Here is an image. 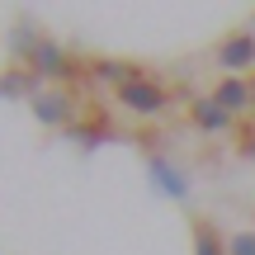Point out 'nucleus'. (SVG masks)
Returning <instances> with one entry per match:
<instances>
[{"instance_id": "nucleus-10", "label": "nucleus", "mask_w": 255, "mask_h": 255, "mask_svg": "<svg viewBox=\"0 0 255 255\" xmlns=\"http://www.w3.org/2000/svg\"><path fill=\"white\" fill-rule=\"evenodd\" d=\"M251 90H255V81H251Z\"/></svg>"}, {"instance_id": "nucleus-3", "label": "nucleus", "mask_w": 255, "mask_h": 255, "mask_svg": "<svg viewBox=\"0 0 255 255\" xmlns=\"http://www.w3.org/2000/svg\"><path fill=\"white\" fill-rule=\"evenodd\" d=\"M255 62V38H232L227 47H222V66H232V71H237V66H251Z\"/></svg>"}, {"instance_id": "nucleus-8", "label": "nucleus", "mask_w": 255, "mask_h": 255, "mask_svg": "<svg viewBox=\"0 0 255 255\" xmlns=\"http://www.w3.org/2000/svg\"><path fill=\"white\" fill-rule=\"evenodd\" d=\"M38 119H47V123L66 119V100L62 95H43V100H38Z\"/></svg>"}, {"instance_id": "nucleus-4", "label": "nucleus", "mask_w": 255, "mask_h": 255, "mask_svg": "<svg viewBox=\"0 0 255 255\" xmlns=\"http://www.w3.org/2000/svg\"><path fill=\"white\" fill-rule=\"evenodd\" d=\"M194 119H199V128H208V132H218V128H227V123H232V114L222 109L218 100H199V104H194Z\"/></svg>"}, {"instance_id": "nucleus-9", "label": "nucleus", "mask_w": 255, "mask_h": 255, "mask_svg": "<svg viewBox=\"0 0 255 255\" xmlns=\"http://www.w3.org/2000/svg\"><path fill=\"white\" fill-rule=\"evenodd\" d=\"M227 255H255V232H241V237L227 246Z\"/></svg>"}, {"instance_id": "nucleus-7", "label": "nucleus", "mask_w": 255, "mask_h": 255, "mask_svg": "<svg viewBox=\"0 0 255 255\" xmlns=\"http://www.w3.org/2000/svg\"><path fill=\"white\" fill-rule=\"evenodd\" d=\"M194 255H222V241L213 227H194Z\"/></svg>"}, {"instance_id": "nucleus-1", "label": "nucleus", "mask_w": 255, "mask_h": 255, "mask_svg": "<svg viewBox=\"0 0 255 255\" xmlns=\"http://www.w3.org/2000/svg\"><path fill=\"white\" fill-rule=\"evenodd\" d=\"M119 100L128 104L132 114H161V104H165V90L156 81H128V85H119Z\"/></svg>"}, {"instance_id": "nucleus-5", "label": "nucleus", "mask_w": 255, "mask_h": 255, "mask_svg": "<svg viewBox=\"0 0 255 255\" xmlns=\"http://www.w3.org/2000/svg\"><path fill=\"white\" fill-rule=\"evenodd\" d=\"M33 66L38 71H47V76H62V47H52V43H38V52H33Z\"/></svg>"}, {"instance_id": "nucleus-6", "label": "nucleus", "mask_w": 255, "mask_h": 255, "mask_svg": "<svg viewBox=\"0 0 255 255\" xmlns=\"http://www.w3.org/2000/svg\"><path fill=\"white\" fill-rule=\"evenodd\" d=\"M151 175H156V184H161V189H170L175 199H184V180H180L165 161H151Z\"/></svg>"}, {"instance_id": "nucleus-2", "label": "nucleus", "mask_w": 255, "mask_h": 255, "mask_svg": "<svg viewBox=\"0 0 255 255\" xmlns=\"http://www.w3.org/2000/svg\"><path fill=\"white\" fill-rule=\"evenodd\" d=\"M213 100H218L227 114H241V109H246V104L255 100V90H251L246 81H241V76H227V81L218 85V95H213Z\"/></svg>"}]
</instances>
